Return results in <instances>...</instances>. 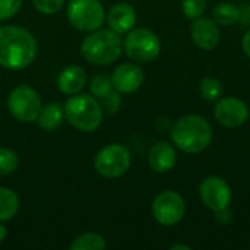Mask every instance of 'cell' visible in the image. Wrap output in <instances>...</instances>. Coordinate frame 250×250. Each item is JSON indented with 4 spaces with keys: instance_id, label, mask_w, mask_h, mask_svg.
Here are the masks:
<instances>
[{
    "instance_id": "obj_30",
    "label": "cell",
    "mask_w": 250,
    "mask_h": 250,
    "mask_svg": "<svg viewBox=\"0 0 250 250\" xmlns=\"http://www.w3.org/2000/svg\"><path fill=\"white\" fill-rule=\"evenodd\" d=\"M170 250H190V246H188V245H174V246H171Z\"/></svg>"
},
{
    "instance_id": "obj_25",
    "label": "cell",
    "mask_w": 250,
    "mask_h": 250,
    "mask_svg": "<svg viewBox=\"0 0 250 250\" xmlns=\"http://www.w3.org/2000/svg\"><path fill=\"white\" fill-rule=\"evenodd\" d=\"M98 101H100V104H101L103 111H105V113H108V114H113V113H116V111L120 108V103H122V100H120V92L116 91V89H111L107 95H104V97L100 98Z\"/></svg>"
},
{
    "instance_id": "obj_8",
    "label": "cell",
    "mask_w": 250,
    "mask_h": 250,
    "mask_svg": "<svg viewBox=\"0 0 250 250\" xmlns=\"http://www.w3.org/2000/svg\"><path fill=\"white\" fill-rule=\"evenodd\" d=\"M41 98L35 89L29 85H19L9 94L7 108L9 113L19 122H35L41 111Z\"/></svg>"
},
{
    "instance_id": "obj_13",
    "label": "cell",
    "mask_w": 250,
    "mask_h": 250,
    "mask_svg": "<svg viewBox=\"0 0 250 250\" xmlns=\"http://www.w3.org/2000/svg\"><path fill=\"white\" fill-rule=\"evenodd\" d=\"M190 37L192 41L202 50H214L221 40V32L218 23L209 18H196L190 26Z\"/></svg>"
},
{
    "instance_id": "obj_5",
    "label": "cell",
    "mask_w": 250,
    "mask_h": 250,
    "mask_svg": "<svg viewBox=\"0 0 250 250\" xmlns=\"http://www.w3.org/2000/svg\"><path fill=\"white\" fill-rule=\"evenodd\" d=\"M125 53L129 59L138 63H148L158 57L161 42L155 32L148 28H133L127 32L123 41Z\"/></svg>"
},
{
    "instance_id": "obj_14",
    "label": "cell",
    "mask_w": 250,
    "mask_h": 250,
    "mask_svg": "<svg viewBox=\"0 0 250 250\" xmlns=\"http://www.w3.org/2000/svg\"><path fill=\"white\" fill-rule=\"evenodd\" d=\"M108 26L117 34H127L136 23V12L132 4L126 1L116 3L107 13Z\"/></svg>"
},
{
    "instance_id": "obj_28",
    "label": "cell",
    "mask_w": 250,
    "mask_h": 250,
    "mask_svg": "<svg viewBox=\"0 0 250 250\" xmlns=\"http://www.w3.org/2000/svg\"><path fill=\"white\" fill-rule=\"evenodd\" d=\"M242 47H243L245 54L250 59V29L245 34V37H243V40H242Z\"/></svg>"
},
{
    "instance_id": "obj_11",
    "label": "cell",
    "mask_w": 250,
    "mask_h": 250,
    "mask_svg": "<svg viewBox=\"0 0 250 250\" xmlns=\"http://www.w3.org/2000/svg\"><path fill=\"white\" fill-rule=\"evenodd\" d=\"M214 117L226 127H240L249 119L248 105L236 97L220 98L214 107Z\"/></svg>"
},
{
    "instance_id": "obj_4",
    "label": "cell",
    "mask_w": 250,
    "mask_h": 250,
    "mask_svg": "<svg viewBox=\"0 0 250 250\" xmlns=\"http://www.w3.org/2000/svg\"><path fill=\"white\" fill-rule=\"evenodd\" d=\"M64 117L81 132H94L101 126L104 111L97 98L88 94L70 95L64 104Z\"/></svg>"
},
{
    "instance_id": "obj_16",
    "label": "cell",
    "mask_w": 250,
    "mask_h": 250,
    "mask_svg": "<svg viewBox=\"0 0 250 250\" xmlns=\"http://www.w3.org/2000/svg\"><path fill=\"white\" fill-rule=\"evenodd\" d=\"M86 85V73L81 66H67L64 67L59 78L57 86L64 95H76L79 94Z\"/></svg>"
},
{
    "instance_id": "obj_20",
    "label": "cell",
    "mask_w": 250,
    "mask_h": 250,
    "mask_svg": "<svg viewBox=\"0 0 250 250\" xmlns=\"http://www.w3.org/2000/svg\"><path fill=\"white\" fill-rule=\"evenodd\" d=\"M72 250H103L105 249V240L98 233H83L78 236L70 245Z\"/></svg>"
},
{
    "instance_id": "obj_12",
    "label": "cell",
    "mask_w": 250,
    "mask_h": 250,
    "mask_svg": "<svg viewBox=\"0 0 250 250\" xmlns=\"http://www.w3.org/2000/svg\"><path fill=\"white\" fill-rule=\"evenodd\" d=\"M110 78L113 88L120 94H132L138 91L145 81L144 70L135 63H123L117 66Z\"/></svg>"
},
{
    "instance_id": "obj_29",
    "label": "cell",
    "mask_w": 250,
    "mask_h": 250,
    "mask_svg": "<svg viewBox=\"0 0 250 250\" xmlns=\"http://www.w3.org/2000/svg\"><path fill=\"white\" fill-rule=\"evenodd\" d=\"M6 236H7V230L3 224H0V243L6 239Z\"/></svg>"
},
{
    "instance_id": "obj_27",
    "label": "cell",
    "mask_w": 250,
    "mask_h": 250,
    "mask_svg": "<svg viewBox=\"0 0 250 250\" xmlns=\"http://www.w3.org/2000/svg\"><path fill=\"white\" fill-rule=\"evenodd\" d=\"M23 0H0V21H6L15 16L19 12Z\"/></svg>"
},
{
    "instance_id": "obj_21",
    "label": "cell",
    "mask_w": 250,
    "mask_h": 250,
    "mask_svg": "<svg viewBox=\"0 0 250 250\" xmlns=\"http://www.w3.org/2000/svg\"><path fill=\"white\" fill-rule=\"evenodd\" d=\"M221 82L214 78H204L199 82V94L207 101H215L221 97Z\"/></svg>"
},
{
    "instance_id": "obj_26",
    "label": "cell",
    "mask_w": 250,
    "mask_h": 250,
    "mask_svg": "<svg viewBox=\"0 0 250 250\" xmlns=\"http://www.w3.org/2000/svg\"><path fill=\"white\" fill-rule=\"evenodd\" d=\"M32 4L40 13L54 15L62 9V6L64 4V0H32Z\"/></svg>"
},
{
    "instance_id": "obj_23",
    "label": "cell",
    "mask_w": 250,
    "mask_h": 250,
    "mask_svg": "<svg viewBox=\"0 0 250 250\" xmlns=\"http://www.w3.org/2000/svg\"><path fill=\"white\" fill-rule=\"evenodd\" d=\"M91 92L94 94L95 98H103L104 95H107L113 88V83H111V78L107 76L105 73H100L98 76H95L92 81H91Z\"/></svg>"
},
{
    "instance_id": "obj_2",
    "label": "cell",
    "mask_w": 250,
    "mask_h": 250,
    "mask_svg": "<svg viewBox=\"0 0 250 250\" xmlns=\"http://www.w3.org/2000/svg\"><path fill=\"white\" fill-rule=\"evenodd\" d=\"M171 141L183 152L199 154L212 141L211 125L198 114L182 116L171 127Z\"/></svg>"
},
{
    "instance_id": "obj_19",
    "label": "cell",
    "mask_w": 250,
    "mask_h": 250,
    "mask_svg": "<svg viewBox=\"0 0 250 250\" xmlns=\"http://www.w3.org/2000/svg\"><path fill=\"white\" fill-rule=\"evenodd\" d=\"M19 209V198L9 188H0V223L12 220Z\"/></svg>"
},
{
    "instance_id": "obj_10",
    "label": "cell",
    "mask_w": 250,
    "mask_h": 250,
    "mask_svg": "<svg viewBox=\"0 0 250 250\" xmlns=\"http://www.w3.org/2000/svg\"><path fill=\"white\" fill-rule=\"evenodd\" d=\"M199 196L208 209L218 212L229 208L231 202V189L223 177L209 176L202 180L199 186Z\"/></svg>"
},
{
    "instance_id": "obj_6",
    "label": "cell",
    "mask_w": 250,
    "mask_h": 250,
    "mask_svg": "<svg viewBox=\"0 0 250 250\" xmlns=\"http://www.w3.org/2000/svg\"><path fill=\"white\" fill-rule=\"evenodd\" d=\"M66 13L70 25L82 32H94L105 21L104 7L98 0H70Z\"/></svg>"
},
{
    "instance_id": "obj_3",
    "label": "cell",
    "mask_w": 250,
    "mask_h": 250,
    "mask_svg": "<svg viewBox=\"0 0 250 250\" xmlns=\"http://www.w3.org/2000/svg\"><path fill=\"white\" fill-rule=\"evenodd\" d=\"M123 51V41L113 29H97L81 44L82 57L98 66L114 63Z\"/></svg>"
},
{
    "instance_id": "obj_15",
    "label": "cell",
    "mask_w": 250,
    "mask_h": 250,
    "mask_svg": "<svg viewBox=\"0 0 250 250\" xmlns=\"http://www.w3.org/2000/svg\"><path fill=\"white\" fill-rule=\"evenodd\" d=\"M177 155L176 149L170 142L160 141L154 144L148 152V164L152 171L155 173H167L176 164Z\"/></svg>"
},
{
    "instance_id": "obj_7",
    "label": "cell",
    "mask_w": 250,
    "mask_h": 250,
    "mask_svg": "<svg viewBox=\"0 0 250 250\" xmlns=\"http://www.w3.org/2000/svg\"><path fill=\"white\" fill-rule=\"evenodd\" d=\"M129 149L122 144H110L98 151L94 160L95 171L105 179H117L130 167Z\"/></svg>"
},
{
    "instance_id": "obj_17",
    "label": "cell",
    "mask_w": 250,
    "mask_h": 250,
    "mask_svg": "<svg viewBox=\"0 0 250 250\" xmlns=\"http://www.w3.org/2000/svg\"><path fill=\"white\" fill-rule=\"evenodd\" d=\"M64 119V108H62L57 103H50L41 107V111L37 117V123L42 130H54L57 129Z\"/></svg>"
},
{
    "instance_id": "obj_1",
    "label": "cell",
    "mask_w": 250,
    "mask_h": 250,
    "mask_svg": "<svg viewBox=\"0 0 250 250\" xmlns=\"http://www.w3.org/2000/svg\"><path fill=\"white\" fill-rule=\"evenodd\" d=\"M37 56V40L18 25L0 26V66L10 70L28 67Z\"/></svg>"
},
{
    "instance_id": "obj_22",
    "label": "cell",
    "mask_w": 250,
    "mask_h": 250,
    "mask_svg": "<svg viewBox=\"0 0 250 250\" xmlns=\"http://www.w3.org/2000/svg\"><path fill=\"white\" fill-rule=\"evenodd\" d=\"M19 166V157L9 148H0V176L12 174Z\"/></svg>"
},
{
    "instance_id": "obj_18",
    "label": "cell",
    "mask_w": 250,
    "mask_h": 250,
    "mask_svg": "<svg viewBox=\"0 0 250 250\" xmlns=\"http://www.w3.org/2000/svg\"><path fill=\"white\" fill-rule=\"evenodd\" d=\"M239 18H240V9L230 1H220L212 9V19L221 26L233 25L234 22L239 21Z\"/></svg>"
},
{
    "instance_id": "obj_24",
    "label": "cell",
    "mask_w": 250,
    "mask_h": 250,
    "mask_svg": "<svg viewBox=\"0 0 250 250\" xmlns=\"http://www.w3.org/2000/svg\"><path fill=\"white\" fill-rule=\"evenodd\" d=\"M207 9V0H183L182 1V10L186 18L196 19L205 13Z\"/></svg>"
},
{
    "instance_id": "obj_9",
    "label": "cell",
    "mask_w": 250,
    "mask_h": 250,
    "mask_svg": "<svg viewBox=\"0 0 250 250\" xmlns=\"http://www.w3.org/2000/svg\"><path fill=\"white\" fill-rule=\"evenodd\" d=\"M185 199L176 190H164L158 193L152 202V217L164 227H173L179 224L185 217Z\"/></svg>"
}]
</instances>
